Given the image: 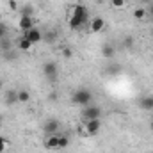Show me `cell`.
Segmentation results:
<instances>
[{"label":"cell","mask_w":153,"mask_h":153,"mask_svg":"<svg viewBox=\"0 0 153 153\" xmlns=\"http://www.w3.org/2000/svg\"><path fill=\"white\" fill-rule=\"evenodd\" d=\"M89 22V11H87V7L84 5V4H75V5H71V13H70V20H68V23H70V29L71 30H78L84 23H87Z\"/></svg>","instance_id":"cell-1"},{"label":"cell","mask_w":153,"mask_h":153,"mask_svg":"<svg viewBox=\"0 0 153 153\" xmlns=\"http://www.w3.org/2000/svg\"><path fill=\"white\" fill-rule=\"evenodd\" d=\"M93 93L89 91V89H76L75 93H73V96H71V100H73V103L75 105H80V107H87V105H91L93 103Z\"/></svg>","instance_id":"cell-2"},{"label":"cell","mask_w":153,"mask_h":153,"mask_svg":"<svg viewBox=\"0 0 153 153\" xmlns=\"http://www.w3.org/2000/svg\"><path fill=\"white\" fill-rule=\"evenodd\" d=\"M43 75L46 76L50 82H55L57 76H59V68H57V64H55L53 61H46V62L43 64Z\"/></svg>","instance_id":"cell-3"},{"label":"cell","mask_w":153,"mask_h":153,"mask_svg":"<svg viewBox=\"0 0 153 153\" xmlns=\"http://www.w3.org/2000/svg\"><path fill=\"white\" fill-rule=\"evenodd\" d=\"M102 128L100 119H84V132L85 135H96Z\"/></svg>","instance_id":"cell-4"},{"label":"cell","mask_w":153,"mask_h":153,"mask_svg":"<svg viewBox=\"0 0 153 153\" xmlns=\"http://www.w3.org/2000/svg\"><path fill=\"white\" fill-rule=\"evenodd\" d=\"M103 30H105V20H103L102 16L91 18V22H89V32L100 34V32H103Z\"/></svg>","instance_id":"cell-5"},{"label":"cell","mask_w":153,"mask_h":153,"mask_svg":"<svg viewBox=\"0 0 153 153\" xmlns=\"http://www.w3.org/2000/svg\"><path fill=\"white\" fill-rule=\"evenodd\" d=\"M84 119H100L102 117V109L98 107V105H87V107H84Z\"/></svg>","instance_id":"cell-6"},{"label":"cell","mask_w":153,"mask_h":153,"mask_svg":"<svg viewBox=\"0 0 153 153\" xmlns=\"http://www.w3.org/2000/svg\"><path fill=\"white\" fill-rule=\"evenodd\" d=\"M59 128H61V123L57 119H53V117L45 123V134L46 135H57L59 134Z\"/></svg>","instance_id":"cell-7"},{"label":"cell","mask_w":153,"mask_h":153,"mask_svg":"<svg viewBox=\"0 0 153 153\" xmlns=\"http://www.w3.org/2000/svg\"><path fill=\"white\" fill-rule=\"evenodd\" d=\"M18 27L22 32H27L30 30L32 27H36V20L30 18V16H20V22H18Z\"/></svg>","instance_id":"cell-8"},{"label":"cell","mask_w":153,"mask_h":153,"mask_svg":"<svg viewBox=\"0 0 153 153\" xmlns=\"http://www.w3.org/2000/svg\"><path fill=\"white\" fill-rule=\"evenodd\" d=\"M23 36H25V38L29 39V41H30L32 45H36V43H39V41L43 39V32L39 30L38 27H32L30 30H27V32H23Z\"/></svg>","instance_id":"cell-9"},{"label":"cell","mask_w":153,"mask_h":153,"mask_svg":"<svg viewBox=\"0 0 153 153\" xmlns=\"http://www.w3.org/2000/svg\"><path fill=\"white\" fill-rule=\"evenodd\" d=\"M45 148H48V150H59V134L57 135H46Z\"/></svg>","instance_id":"cell-10"},{"label":"cell","mask_w":153,"mask_h":153,"mask_svg":"<svg viewBox=\"0 0 153 153\" xmlns=\"http://www.w3.org/2000/svg\"><path fill=\"white\" fill-rule=\"evenodd\" d=\"M139 107L143 111H153V94H148V96H143L139 100Z\"/></svg>","instance_id":"cell-11"},{"label":"cell","mask_w":153,"mask_h":153,"mask_svg":"<svg viewBox=\"0 0 153 153\" xmlns=\"http://www.w3.org/2000/svg\"><path fill=\"white\" fill-rule=\"evenodd\" d=\"M16 46H18V50H22V52H30L32 50V43L29 41V39L25 38V36H22V38L18 39V43H16Z\"/></svg>","instance_id":"cell-12"},{"label":"cell","mask_w":153,"mask_h":153,"mask_svg":"<svg viewBox=\"0 0 153 153\" xmlns=\"http://www.w3.org/2000/svg\"><path fill=\"white\" fill-rule=\"evenodd\" d=\"M5 103H7L9 107H13L14 103H18V91H16V89H9V91L5 93Z\"/></svg>","instance_id":"cell-13"},{"label":"cell","mask_w":153,"mask_h":153,"mask_svg":"<svg viewBox=\"0 0 153 153\" xmlns=\"http://www.w3.org/2000/svg\"><path fill=\"white\" fill-rule=\"evenodd\" d=\"M146 18H148L146 7H135V9H134V20H137V22H144Z\"/></svg>","instance_id":"cell-14"},{"label":"cell","mask_w":153,"mask_h":153,"mask_svg":"<svg viewBox=\"0 0 153 153\" xmlns=\"http://www.w3.org/2000/svg\"><path fill=\"white\" fill-rule=\"evenodd\" d=\"M114 53H116V50H114V46H112L111 43H105V45L102 46V55H103L105 59H112Z\"/></svg>","instance_id":"cell-15"},{"label":"cell","mask_w":153,"mask_h":153,"mask_svg":"<svg viewBox=\"0 0 153 153\" xmlns=\"http://www.w3.org/2000/svg\"><path fill=\"white\" fill-rule=\"evenodd\" d=\"M18 11H20V16H30V18H34V5H30V4L20 7Z\"/></svg>","instance_id":"cell-16"},{"label":"cell","mask_w":153,"mask_h":153,"mask_svg":"<svg viewBox=\"0 0 153 153\" xmlns=\"http://www.w3.org/2000/svg\"><path fill=\"white\" fill-rule=\"evenodd\" d=\"M30 102V93L27 89H20L18 91V103H29Z\"/></svg>","instance_id":"cell-17"},{"label":"cell","mask_w":153,"mask_h":153,"mask_svg":"<svg viewBox=\"0 0 153 153\" xmlns=\"http://www.w3.org/2000/svg\"><path fill=\"white\" fill-rule=\"evenodd\" d=\"M68 144H70V139H68V135H64V134L61 135V134H59V150H61V148H66Z\"/></svg>","instance_id":"cell-18"},{"label":"cell","mask_w":153,"mask_h":153,"mask_svg":"<svg viewBox=\"0 0 153 153\" xmlns=\"http://www.w3.org/2000/svg\"><path fill=\"white\" fill-rule=\"evenodd\" d=\"M125 4H126L125 0H111V5L116 7V9H123V7H125Z\"/></svg>","instance_id":"cell-19"},{"label":"cell","mask_w":153,"mask_h":153,"mask_svg":"<svg viewBox=\"0 0 153 153\" xmlns=\"http://www.w3.org/2000/svg\"><path fill=\"white\" fill-rule=\"evenodd\" d=\"M7 38V25L4 22H0V39Z\"/></svg>","instance_id":"cell-20"},{"label":"cell","mask_w":153,"mask_h":153,"mask_svg":"<svg viewBox=\"0 0 153 153\" xmlns=\"http://www.w3.org/2000/svg\"><path fill=\"white\" fill-rule=\"evenodd\" d=\"M123 48H126V50H130V48H134V38H126L123 41Z\"/></svg>","instance_id":"cell-21"},{"label":"cell","mask_w":153,"mask_h":153,"mask_svg":"<svg viewBox=\"0 0 153 153\" xmlns=\"http://www.w3.org/2000/svg\"><path fill=\"white\" fill-rule=\"evenodd\" d=\"M7 144H9V143H7V139L0 135V153H4L5 150H7Z\"/></svg>","instance_id":"cell-22"},{"label":"cell","mask_w":153,"mask_h":153,"mask_svg":"<svg viewBox=\"0 0 153 153\" xmlns=\"http://www.w3.org/2000/svg\"><path fill=\"white\" fill-rule=\"evenodd\" d=\"M7 5H9V9H11V11H18V9H20L16 0H7Z\"/></svg>","instance_id":"cell-23"},{"label":"cell","mask_w":153,"mask_h":153,"mask_svg":"<svg viewBox=\"0 0 153 153\" xmlns=\"http://www.w3.org/2000/svg\"><path fill=\"white\" fill-rule=\"evenodd\" d=\"M146 13H148V16L153 18V2L152 4H148V9H146Z\"/></svg>","instance_id":"cell-24"},{"label":"cell","mask_w":153,"mask_h":153,"mask_svg":"<svg viewBox=\"0 0 153 153\" xmlns=\"http://www.w3.org/2000/svg\"><path fill=\"white\" fill-rule=\"evenodd\" d=\"M62 55H64V57H71V50H70V48H64V50H62Z\"/></svg>","instance_id":"cell-25"},{"label":"cell","mask_w":153,"mask_h":153,"mask_svg":"<svg viewBox=\"0 0 153 153\" xmlns=\"http://www.w3.org/2000/svg\"><path fill=\"white\" fill-rule=\"evenodd\" d=\"M2 89H4V82L0 80V91H2Z\"/></svg>","instance_id":"cell-26"},{"label":"cell","mask_w":153,"mask_h":153,"mask_svg":"<svg viewBox=\"0 0 153 153\" xmlns=\"http://www.w3.org/2000/svg\"><path fill=\"white\" fill-rule=\"evenodd\" d=\"M150 128H152V130H153V119H152V123H150Z\"/></svg>","instance_id":"cell-27"},{"label":"cell","mask_w":153,"mask_h":153,"mask_svg":"<svg viewBox=\"0 0 153 153\" xmlns=\"http://www.w3.org/2000/svg\"><path fill=\"white\" fill-rule=\"evenodd\" d=\"M143 2H148V4H152V0H143Z\"/></svg>","instance_id":"cell-28"},{"label":"cell","mask_w":153,"mask_h":153,"mask_svg":"<svg viewBox=\"0 0 153 153\" xmlns=\"http://www.w3.org/2000/svg\"><path fill=\"white\" fill-rule=\"evenodd\" d=\"M0 130H2V121H0Z\"/></svg>","instance_id":"cell-29"},{"label":"cell","mask_w":153,"mask_h":153,"mask_svg":"<svg viewBox=\"0 0 153 153\" xmlns=\"http://www.w3.org/2000/svg\"><path fill=\"white\" fill-rule=\"evenodd\" d=\"M96 2H100V0H96Z\"/></svg>","instance_id":"cell-30"},{"label":"cell","mask_w":153,"mask_h":153,"mask_svg":"<svg viewBox=\"0 0 153 153\" xmlns=\"http://www.w3.org/2000/svg\"><path fill=\"white\" fill-rule=\"evenodd\" d=\"M4 153H5V152H4Z\"/></svg>","instance_id":"cell-31"}]
</instances>
